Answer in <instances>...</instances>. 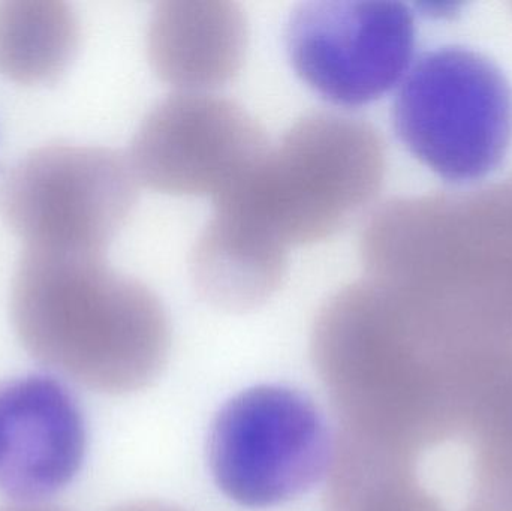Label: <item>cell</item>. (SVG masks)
<instances>
[{"mask_svg": "<svg viewBox=\"0 0 512 511\" xmlns=\"http://www.w3.org/2000/svg\"><path fill=\"white\" fill-rule=\"evenodd\" d=\"M138 185L117 150L53 144L6 173L0 212L24 249L104 257L134 210Z\"/></svg>", "mask_w": 512, "mask_h": 511, "instance_id": "obj_5", "label": "cell"}, {"mask_svg": "<svg viewBox=\"0 0 512 511\" xmlns=\"http://www.w3.org/2000/svg\"><path fill=\"white\" fill-rule=\"evenodd\" d=\"M412 465L408 453L340 428L325 471L327 511H444Z\"/></svg>", "mask_w": 512, "mask_h": 511, "instance_id": "obj_12", "label": "cell"}, {"mask_svg": "<svg viewBox=\"0 0 512 511\" xmlns=\"http://www.w3.org/2000/svg\"><path fill=\"white\" fill-rule=\"evenodd\" d=\"M80 27L71 6L51 0L0 2V74L15 83H50L71 65Z\"/></svg>", "mask_w": 512, "mask_h": 511, "instance_id": "obj_13", "label": "cell"}, {"mask_svg": "<svg viewBox=\"0 0 512 511\" xmlns=\"http://www.w3.org/2000/svg\"><path fill=\"white\" fill-rule=\"evenodd\" d=\"M327 425L298 390L258 386L231 399L210 432L209 462L225 497L267 509L306 494L327 471Z\"/></svg>", "mask_w": 512, "mask_h": 511, "instance_id": "obj_6", "label": "cell"}, {"mask_svg": "<svg viewBox=\"0 0 512 511\" xmlns=\"http://www.w3.org/2000/svg\"><path fill=\"white\" fill-rule=\"evenodd\" d=\"M312 359L340 428L411 456L465 428L480 389L448 369L417 308L375 281L322 306Z\"/></svg>", "mask_w": 512, "mask_h": 511, "instance_id": "obj_1", "label": "cell"}, {"mask_svg": "<svg viewBox=\"0 0 512 511\" xmlns=\"http://www.w3.org/2000/svg\"><path fill=\"white\" fill-rule=\"evenodd\" d=\"M285 36L292 68L313 92L361 107L406 77L417 30L402 3L313 0L292 12Z\"/></svg>", "mask_w": 512, "mask_h": 511, "instance_id": "obj_7", "label": "cell"}, {"mask_svg": "<svg viewBox=\"0 0 512 511\" xmlns=\"http://www.w3.org/2000/svg\"><path fill=\"white\" fill-rule=\"evenodd\" d=\"M288 249L259 234L239 216L215 209L191 258L198 293L216 308L246 312L282 287Z\"/></svg>", "mask_w": 512, "mask_h": 511, "instance_id": "obj_11", "label": "cell"}, {"mask_svg": "<svg viewBox=\"0 0 512 511\" xmlns=\"http://www.w3.org/2000/svg\"><path fill=\"white\" fill-rule=\"evenodd\" d=\"M267 150L261 126L236 102L179 92L147 114L129 162L138 183L153 191L215 201L236 188Z\"/></svg>", "mask_w": 512, "mask_h": 511, "instance_id": "obj_8", "label": "cell"}, {"mask_svg": "<svg viewBox=\"0 0 512 511\" xmlns=\"http://www.w3.org/2000/svg\"><path fill=\"white\" fill-rule=\"evenodd\" d=\"M242 8L222 0H170L156 6L147 33L150 65L180 92L207 93L233 81L248 50Z\"/></svg>", "mask_w": 512, "mask_h": 511, "instance_id": "obj_10", "label": "cell"}, {"mask_svg": "<svg viewBox=\"0 0 512 511\" xmlns=\"http://www.w3.org/2000/svg\"><path fill=\"white\" fill-rule=\"evenodd\" d=\"M86 423L68 387L45 375L0 383V492L18 503L53 497L86 455Z\"/></svg>", "mask_w": 512, "mask_h": 511, "instance_id": "obj_9", "label": "cell"}, {"mask_svg": "<svg viewBox=\"0 0 512 511\" xmlns=\"http://www.w3.org/2000/svg\"><path fill=\"white\" fill-rule=\"evenodd\" d=\"M382 174V143L369 123L313 113L213 204L239 213L283 248L312 245L339 233L366 207Z\"/></svg>", "mask_w": 512, "mask_h": 511, "instance_id": "obj_3", "label": "cell"}, {"mask_svg": "<svg viewBox=\"0 0 512 511\" xmlns=\"http://www.w3.org/2000/svg\"><path fill=\"white\" fill-rule=\"evenodd\" d=\"M11 317L33 359L96 392H137L167 363L164 305L104 257L24 249L12 281Z\"/></svg>", "mask_w": 512, "mask_h": 511, "instance_id": "obj_2", "label": "cell"}, {"mask_svg": "<svg viewBox=\"0 0 512 511\" xmlns=\"http://www.w3.org/2000/svg\"><path fill=\"white\" fill-rule=\"evenodd\" d=\"M393 117L397 135L421 164L447 182H477L510 150L511 83L477 51L436 48L409 69Z\"/></svg>", "mask_w": 512, "mask_h": 511, "instance_id": "obj_4", "label": "cell"}, {"mask_svg": "<svg viewBox=\"0 0 512 511\" xmlns=\"http://www.w3.org/2000/svg\"><path fill=\"white\" fill-rule=\"evenodd\" d=\"M114 511H185L177 507L168 506V504L155 503V501H138V503H129L119 507Z\"/></svg>", "mask_w": 512, "mask_h": 511, "instance_id": "obj_14", "label": "cell"}]
</instances>
